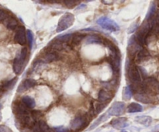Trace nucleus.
I'll use <instances>...</instances> for the list:
<instances>
[{
	"instance_id": "nucleus-31",
	"label": "nucleus",
	"mask_w": 159,
	"mask_h": 132,
	"mask_svg": "<svg viewBox=\"0 0 159 132\" xmlns=\"http://www.w3.org/2000/svg\"><path fill=\"white\" fill-rule=\"evenodd\" d=\"M71 34H65V35L60 36V37H57V40H60V41H61L62 43H64V42H68V40L71 39Z\"/></svg>"
},
{
	"instance_id": "nucleus-9",
	"label": "nucleus",
	"mask_w": 159,
	"mask_h": 132,
	"mask_svg": "<svg viewBox=\"0 0 159 132\" xmlns=\"http://www.w3.org/2000/svg\"><path fill=\"white\" fill-rule=\"evenodd\" d=\"M142 49L141 45L138 43L134 38V36H132L128 42V53L130 56H136L137 54Z\"/></svg>"
},
{
	"instance_id": "nucleus-23",
	"label": "nucleus",
	"mask_w": 159,
	"mask_h": 132,
	"mask_svg": "<svg viewBox=\"0 0 159 132\" xmlns=\"http://www.w3.org/2000/svg\"><path fill=\"white\" fill-rule=\"evenodd\" d=\"M123 99L129 100L133 96V90L130 86H126L123 90Z\"/></svg>"
},
{
	"instance_id": "nucleus-14",
	"label": "nucleus",
	"mask_w": 159,
	"mask_h": 132,
	"mask_svg": "<svg viewBox=\"0 0 159 132\" xmlns=\"http://www.w3.org/2000/svg\"><path fill=\"white\" fill-rule=\"evenodd\" d=\"M112 94L106 89H101L98 95V99L100 102H106L112 99Z\"/></svg>"
},
{
	"instance_id": "nucleus-8",
	"label": "nucleus",
	"mask_w": 159,
	"mask_h": 132,
	"mask_svg": "<svg viewBox=\"0 0 159 132\" xmlns=\"http://www.w3.org/2000/svg\"><path fill=\"white\" fill-rule=\"evenodd\" d=\"M14 40L16 43L20 45H24L26 43V31L25 27L20 26L17 28L16 32L14 36Z\"/></svg>"
},
{
	"instance_id": "nucleus-25",
	"label": "nucleus",
	"mask_w": 159,
	"mask_h": 132,
	"mask_svg": "<svg viewBox=\"0 0 159 132\" xmlns=\"http://www.w3.org/2000/svg\"><path fill=\"white\" fill-rule=\"evenodd\" d=\"M109 116H110V115H109L108 113H104V114L102 115V116H101L99 118V119H97L96 121H95L94 124H93V125H92L91 127H89V130H92V129H94L95 127H97V126L99 125V124H101V123L103 122V121H107V120L109 118Z\"/></svg>"
},
{
	"instance_id": "nucleus-7",
	"label": "nucleus",
	"mask_w": 159,
	"mask_h": 132,
	"mask_svg": "<svg viewBox=\"0 0 159 132\" xmlns=\"http://www.w3.org/2000/svg\"><path fill=\"white\" fill-rule=\"evenodd\" d=\"M88 124V121L83 116H78L71 121V128L74 131H79Z\"/></svg>"
},
{
	"instance_id": "nucleus-15",
	"label": "nucleus",
	"mask_w": 159,
	"mask_h": 132,
	"mask_svg": "<svg viewBox=\"0 0 159 132\" xmlns=\"http://www.w3.org/2000/svg\"><path fill=\"white\" fill-rule=\"evenodd\" d=\"M134 99L138 102L145 104L151 103L152 102V98L149 96L148 94H146V93H136L134 96Z\"/></svg>"
},
{
	"instance_id": "nucleus-18",
	"label": "nucleus",
	"mask_w": 159,
	"mask_h": 132,
	"mask_svg": "<svg viewBox=\"0 0 159 132\" xmlns=\"http://www.w3.org/2000/svg\"><path fill=\"white\" fill-rule=\"evenodd\" d=\"M135 121L138 122V124H141L148 127L152 124V118L149 116H139L135 118Z\"/></svg>"
},
{
	"instance_id": "nucleus-21",
	"label": "nucleus",
	"mask_w": 159,
	"mask_h": 132,
	"mask_svg": "<svg viewBox=\"0 0 159 132\" xmlns=\"http://www.w3.org/2000/svg\"><path fill=\"white\" fill-rule=\"evenodd\" d=\"M142 110V106L139 103H136V102H131L127 107L128 113H138V112H141Z\"/></svg>"
},
{
	"instance_id": "nucleus-11",
	"label": "nucleus",
	"mask_w": 159,
	"mask_h": 132,
	"mask_svg": "<svg viewBox=\"0 0 159 132\" xmlns=\"http://www.w3.org/2000/svg\"><path fill=\"white\" fill-rule=\"evenodd\" d=\"M110 124H111L112 127L117 130H121L128 126V122H127V118L125 117L115 118V119L112 120Z\"/></svg>"
},
{
	"instance_id": "nucleus-22",
	"label": "nucleus",
	"mask_w": 159,
	"mask_h": 132,
	"mask_svg": "<svg viewBox=\"0 0 159 132\" xmlns=\"http://www.w3.org/2000/svg\"><path fill=\"white\" fill-rule=\"evenodd\" d=\"M85 43L86 44H89V43H102V40L98 36L94 35H89L85 38Z\"/></svg>"
},
{
	"instance_id": "nucleus-37",
	"label": "nucleus",
	"mask_w": 159,
	"mask_h": 132,
	"mask_svg": "<svg viewBox=\"0 0 159 132\" xmlns=\"http://www.w3.org/2000/svg\"><path fill=\"white\" fill-rule=\"evenodd\" d=\"M102 2H103V3H110V4H111V3H113V1H102Z\"/></svg>"
},
{
	"instance_id": "nucleus-27",
	"label": "nucleus",
	"mask_w": 159,
	"mask_h": 132,
	"mask_svg": "<svg viewBox=\"0 0 159 132\" xmlns=\"http://www.w3.org/2000/svg\"><path fill=\"white\" fill-rule=\"evenodd\" d=\"M51 48L54 51H61L64 48V43L58 40H56L51 44Z\"/></svg>"
},
{
	"instance_id": "nucleus-1",
	"label": "nucleus",
	"mask_w": 159,
	"mask_h": 132,
	"mask_svg": "<svg viewBox=\"0 0 159 132\" xmlns=\"http://www.w3.org/2000/svg\"><path fill=\"white\" fill-rule=\"evenodd\" d=\"M26 54H27V49L26 48H23L20 53L17 54L15 57L13 61V71L16 74L20 75L21 71H23V68L24 67V61L26 60Z\"/></svg>"
},
{
	"instance_id": "nucleus-5",
	"label": "nucleus",
	"mask_w": 159,
	"mask_h": 132,
	"mask_svg": "<svg viewBox=\"0 0 159 132\" xmlns=\"http://www.w3.org/2000/svg\"><path fill=\"white\" fill-rule=\"evenodd\" d=\"M144 88H145V93H158L159 91V82L154 78H148L144 82Z\"/></svg>"
},
{
	"instance_id": "nucleus-12",
	"label": "nucleus",
	"mask_w": 159,
	"mask_h": 132,
	"mask_svg": "<svg viewBox=\"0 0 159 132\" xmlns=\"http://www.w3.org/2000/svg\"><path fill=\"white\" fill-rule=\"evenodd\" d=\"M36 84H37V82H36L35 80H34V79H26V80L23 81V82L19 85L17 91H18L19 93H23V92L26 91V90L29 89L34 87Z\"/></svg>"
},
{
	"instance_id": "nucleus-10",
	"label": "nucleus",
	"mask_w": 159,
	"mask_h": 132,
	"mask_svg": "<svg viewBox=\"0 0 159 132\" xmlns=\"http://www.w3.org/2000/svg\"><path fill=\"white\" fill-rule=\"evenodd\" d=\"M33 132H53V130L43 120L37 121L32 127Z\"/></svg>"
},
{
	"instance_id": "nucleus-33",
	"label": "nucleus",
	"mask_w": 159,
	"mask_h": 132,
	"mask_svg": "<svg viewBox=\"0 0 159 132\" xmlns=\"http://www.w3.org/2000/svg\"><path fill=\"white\" fill-rule=\"evenodd\" d=\"M55 132H69V130L64 127H56L54 128Z\"/></svg>"
},
{
	"instance_id": "nucleus-13",
	"label": "nucleus",
	"mask_w": 159,
	"mask_h": 132,
	"mask_svg": "<svg viewBox=\"0 0 159 132\" xmlns=\"http://www.w3.org/2000/svg\"><path fill=\"white\" fill-rule=\"evenodd\" d=\"M149 57H150V54H149L148 51L144 48H142L135 56V61L138 63H141V62L147 60Z\"/></svg>"
},
{
	"instance_id": "nucleus-19",
	"label": "nucleus",
	"mask_w": 159,
	"mask_h": 132,
	"mask_svg": "<svg viewBox=\"0 0 159 132\" xmlns=\"http://www.w3.org/2000/svg\"><path fill=\"white\" fill-rule=\"evenodd\" d=\"M21 102H23V103L29 109H33L36 105L34 99H33L32 97H30V96H23V97L22 98Z\"/></svg>"
},
{
	"instance_id": "nucleus-16",
	"label": "nucleus",
	"mask_w": 159,
	"mask_h": 132,
	"mask_svg": "<svg viewBox=\"0 0 159 132\" xmlns=\"http://www.w3.org/2000/svg\"><path fill=\"white\" fill-rule=\"evenodd\" d=\"M3 23L9 30H14L18 26V21L14 17L9 16L3 21Z\"/></svg>"
},
{
	"instance_id": "nucleus-32",
	"label": "nucleus",
	"mask_w": 159,
	"mask_h": 132,
	"mask_svg": "<svg viewBox=\"0 0 159 132\" xmlns=\"http://www.w3.org/2000/svg\"><path fill=\"white\" fill-rule=\"evenodd\" d=\"M8 16H9V15H8L7 12L3 9H0V21L3 22Z\"/></svg>"
},
{
	"instance_id": "nucleus-2",
	"label": "nucleus",
	"mask_w": 159,
	"mask_h": 132,
	"mask_svg": "<svg viewBox=\"0 0 159 132\" xmlns=\"http://www.w3.org/2000/svg\"><path fill=\"white\" fill-rule=\"evenodd\" d=\"M74 21L75 17L73 14L70 13V12L65 13L59 20L57 27V32H61V31L68 29L70 26H72Z\"/></svg>"
},
{
	"instance_id": "nucleus-28",
	"label": "nucleus",
	"mask_w": 159,
	"mask_h": 132,
	"mask_svg": "<svg viewBox=\"0 0 159 132\" xmlns=\"http://www.w3.org/2000/svg\"><path fill=\"white\" fill-rule=\"evenodd\" d=\"M26 39L28 40V43H29V47L30 49H32L33 44H34V34H33L32 31L27 30H26Z\"/></svg>"
},
{
	"instance_id": "nucleus-6",
	"label": "nucleus",
	"mask_w": 159,
	"mask_h": 132,
	"mask_svg": "<svg viewBox=\"0 0 159 132\" xmlns=\"http://www.w3.org/2000/svg\"><path fill=\"white\" fill-rule=\"evenodd\" d=\"M125 110V103L123 102H116L111 106L108 110V113L110 116H120L124 114Z\"/></svg>"
},
{
	"instance_id": "nucleus-26",
	"label": "nucleus",
	"mask_w": 159,
	"mask_h": 132,
	"mask_svg": "<svg viewBox=\"0 0 159 132\" xmlns=\"http://www.w3.org/2000/svg\"><path fill=\"white\" fill-rule=\"evenodd\" d=\"M84 37H85V36H84L83 34H79V33H76V34H73L72 40H71V41H72L73 44L78 45V44H79V43H81V41L83 40Z\"/></svg>"
},
{
	"instance_id": "nucleus-3",
	"label": "nucleus",
	"mask_w": 159,
	"mask_h": 132,
	"mask_svg": "<svg viewBox=\"0 0 159 132\" xmlns=\"http://www.w3.org/2000/svg\"><path fill=\"white\" fill-rule=\"evenodd\" d=\"M127 76L130 80L134 83H141V75L139 68L136 66L134 63H130L127 66Z\"/></svg>"
},
{
	"instance_id": "nucleus-34",
	"label": "nucleus",
	"mask_w": 159,
	"mask_h": 132,
	"mask_svg": "<svg viewBox=\"0 0 159 132\" xmlns=\"http://www.w3.org/2000/svg\"><path fill=\"white\" fill-rule=\"evenodd\" d=\"M65 3L68 8H73L76 5L75 4L76 1H73V0H68V1H65Z\"/></svg>"
},
{
	"instance_id": "nucleus-29",
	"label": "nucleus",
	"mask_w": 159,
	"mask_h": 132,
	"mask_svg": "<svg viewBox=\"0 0 159 132\" xmlns=\"http://www.w3.org/2000/svg\"><path fill=\"white\" fill-rule=\"evenodd\" d=\"M155 9H156V6H155V4H152L151 6L150 9H149L148 12L147 14V16H146V20H150L152 16H154L155 12Z\"/></svg>"
},
{
	"instance_id": "nucleus-38",
	"label": "nucleus",
	"mask_w": 159,
	"mask_h": 132,
	"mask_svg": "<svg viewBox=\"0 0 159 132\" xmlns=\"http://www.w3.org/2000/svg\"><path fill=\"white\" fill-rule=\"evenodd\" d=\"M1 119H2V116H1V115H0V121H1Z\"/></svg>"
},
{
	"instance_id": "nucleus-39",
	"label": "nucleus",
	"mask_w": 159,
	"mask_h": 132,
	"mask_svg": "<svg viewBox=\"0 0 159 132\" xmlns=\"http://www.w3.org/2000/svg\"><path fill=\"white\" fill-rule=\"evenodd\" d=\"M2 92V89H1V88H0V93H1Z\"/></svg>"
},
{
	"instance_id": "nucleus-36",
	"label": "nucleus",
	"mask_w": 159,
	"mask_h": 132,
	"mask_svg": "<svg viewBox=\"0 0 159 132\" xmlns=\"http://www.w3.org/2000/svg\"><path fill=\"white\" fill-rule=\"evenodd\" d=\"M154 20H155V21L156 22V23H159V10L158 11V12H157L156 17H155V19Z\"/></svg>"
},
{
	"instance_id": "nucleus-35",
	"label": "nucleus",
	"mask_w": 159,
	"mask_h": 132,
	"mask_svg": "<svg viewBox=\"0 0 159 132\" xmlns=\"http://www.w3.org/2000/svg\"><path fill=\"white\" fill-rule=\"evenodd\" d=\"M0 132H12V130L7 126L0 125Z\"/></svg>"
},
{
	"instance_id": "nucleus-30",
	"label": "nucleus",
	"mask_w": 159,
	"mask_h": 132,
	"mask_svg": "<svg viewBox=\"0 0 159 132\" xmlns=\"http://www.w3.org/2000/svg\"><path fill=\"white\" fill-rule=\"evenodd\" d=\"M31 116H33V118L34 119V121L37 122V121H39L41 120L40 118H41V116H42V113H40V111L35 110V111H33L32 113H31Z\"/></svg>"
},
{
	"instance_id": "nucleus-24",
	"label": "nucleus",
	"mask_w": 159,
	"mask_h": 132,
	"mask_svg": "<svg viewBox=\"0 0 159 132\" xmlns=\"http://www.w3.org/2000/svg\"><path fill=\"white\" fill-rule=\"evenodd\" d=\"M107 107V103H103V102H94L93 103V110L94 111L95 114L99 113L105 107Z\"/></svg>"
},
{
	"instance_id": "nucleus-17",
	"label": "nucleus",
	"mask_w": 159,
	"mask_h": 132,
	"mask_svg": "<svg viewBox=\"0 0 159 132\" xmlns=\"http://www.w3.org/2000/svg\"><path fill=\"white\" fill-rule=\"evenodd\" d=\"M59 57L57 55V54H56L55 52H50L47 53L43 57H42L41 61L42 62H44V63H50V62H52L54 61L58 60Z\"/></svg>"
},
{
	"instance_id": "nucleus-4",
	"label": "nucleus",
	"mask_w": 159,
	"mask_h": 132,
	"mask_svg": "<svg viewBox=\"0 0 159 132\" xmlns=\"http://www.w3.org/2000/svg\"><path fill=\"white\" fill-rule=\"evenodd\" d=\"M97 23L99 26H102L103 29L111 31V32H115V31L119 30L120 29V26H118V24L114 20H111L107 16H102L99 18L97 20Z\"/></svg>"
},
{
	"instance_id": "nucleus-40",
	"label": "nucleus",
	"mask_w": 159,
	"mask_h": 132,
	"mask_svg": "<svg viewBox=\"0 0 159 132\" xmlns=\"http://www.w3.org/2000/svg\"><path fill=\"white\" fill-rule=\"evenodd\" d=\"M122 132H127V131H122Z\"/></svg>"
},
{
	"instance_id": "nucleus-20",
	"label": "nucleus",
	"mask_w": 159,
	"mask_h": 132,
	"mask_svg": "<svg viewBox=\"0 0 159 132\" xmlns=\"http://www.w3.org/2000/svg\"><path fill=\"white\" fill-rule=\"evenodd\" d=\"M17 82V78H13L12 79H11V80L9 81H7L6 82H5L4 84H2V85L0 86V88H1L2 91H6V90H9L11 89H12L14 87V85H15V84Z\"/></svg>"
}]
</instances>
